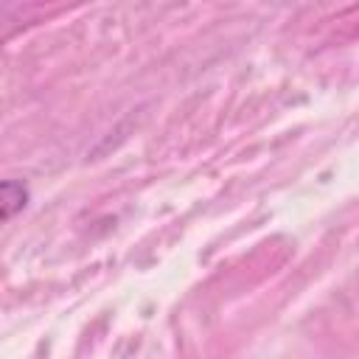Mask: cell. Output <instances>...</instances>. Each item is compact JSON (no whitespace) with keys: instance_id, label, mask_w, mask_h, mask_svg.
Wrapping results in <instances>:
<instances>
[{"instance_id":"cell-1","label":"cell","mask_w":359,"mask_h":359,"mask_svg":"<svg viewBox=\"0 0 359 359\" xmlns=\"http://www.w3.org/2000/svg\"><path fill=\"white\" fill-rule=\"evenodd\" d=\"M28 199V191L22 188V182H14V180H6L3 182V216L11 219L14 210H20Z\"/></svg>"}]
</instances>
